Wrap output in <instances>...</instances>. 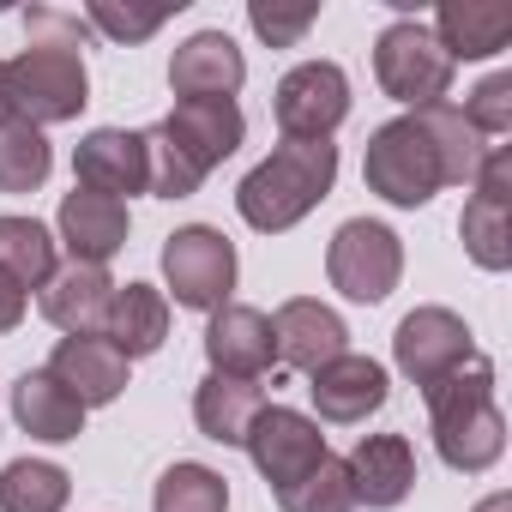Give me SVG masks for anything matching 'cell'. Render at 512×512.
Returning a JSON list of instances; mask_svg holds the SVG:
<instances>
[{
	"label": "cell",
	"instance_id": "cell-1",
	"mask_svg": "<svg viewBox=\"0 0 512 512\" xmlns=\"http://www.w3.org/2000/svg\"><path fill=\"white\" fill-rule=\"evenodd\" d=\"M247 121H241V103L235 97H199V103H175L145 139V193L157 199H187L199 193V181L235 157Z\"/></svg>",
	"mask_w": 512,
	"mask_h": 512
},
{
	"label": "cell",
	"instance_id": "cell-2",
	"mask_svg": "<svg viewBox=\"0 0 512 512\" xmlns=\"http://www.w3.org/2000/svg\"><path fill=\"white\" fill-rule=\"evenodd\" d=\"M332 181H338L332 139H284L266 163L247 169V181L235 187V211L260 235H284L332 193Z\"/></svg>",
	"mask_w": 512,
	"mask_h": 512
},
{
	"label": "cell",
	"instance_id": "cell-3",
	"mask_svg": "<svg viewBox=\"0 0 512 512\" xmlns=\"http://www.w3.org/2000/svg\"><path fill=\"white\" fill-rule=\"evenodd\" d=\"M422 398H428L434 446H440V458L452 470L476 476V470H488L506 452V416L494 404V362L488 356H470L464 368H452L446 380H434Z\"/></svg>",
	"mask_w": 512,
	"mask_h": 512
},
{
	"label": "cell",
	"instance_id": "cell-4",
	"mask_svg": "<svg viewBox=\"0 0 512 512\" xmlns=\"http://www.w3.org/2000/svg\"><path fill=\"white\" fill-rule=\"evenodd\" d=\"M362 181H368V193H380L386 205H404V211L428 205L446 187L440 151H434V139L422 133L416 115H398V121L374 127V139L362 151Z\"/></svg>",
	"mask_w": 512,
	"mask_h": 512
},
{
	"label": "cell",
	"instance_id": "cell-5",
	"mask_svg": "<svg viewBox=\"0 0 512 512\" xmlns=\"http://www.w3.org/2000/svg\"><path fill=\"white\" fill-rule=\"evenodd\" d=\"M7 103H13V121L43 133L55 121H73L91 103V73L73 49L31 43L19 61H7Z\"/></svg>",
	"mask_w": 512,
	"mask_h": 512
},
{
	"label": "cell",
	"instance_id": "cell-6",
	"mask_svg": "<svg viewBox=\"0 0 512 512\" xmlns=\"http://www.w3.org/2000/svg\"><path fill=\"white\" fill-rule=\"evenodd\" d=\"M374 79H380V91H386L392 103H404V109L416 115V109L446 103V91H452V61H446V49L434 43V31H428L422 19H398V25H386V31L374 37Z\"/></svg>",
	"mask_w": 512,
	"mask_h": 512
},
{
	"label": "cell",
	"instance_id": "cell-7",
	"mask_svg": "<svg viewBox=\"0 0 512 512\" xmlns=\"http://www.w3.org/2000/svg\"><path fill=\"white\" fill-rule=\"evenodd\" d=\"M326 272H332V290L338 296H350V302H386L392 290H398V278H404V241L386 229V223H374V217H350L338 235H332V247H326Z\"/></svg>",
	"mask_w": 512,
	"mask_h": 512
},
{
	"label": "cell",
	"instance_id": "cell-8",
	"mask_svg": "<svg viewBox=\"0 0 512 512\" xmlns=\"http://www.w3.org/2000/svg\"><path fill=\"white\" fill-rule=\"evenodd\" d=\"M163 278L175 290L181 308H199V314H217L235 290V247L223 229L211 223H187L163 241Z\"/></svg>",
	"mask_w": 512,
	"mask_h": 512
},
{
	"label": "cell",
	"instance_id": "cell-9",
	"mask_svg": "<svg viewBox=\"0 0 512 512\" xmlns=\"http://www.w3.org/2000/svg\"><path fill=\"white\" fill-rule=\"evenodd\" d=\"M470 205L458 217V235H464V253L482 266V272H506L512 266V151L506 145H488L476 181H470Z\"/></svg>",
	"mask_w": 512,
	"mask_h": 512
},
{
	"label": "cell",
	"instance_id": "cell-10",
	"mask_svg": "<svg viewBox=\"0 0 512 512\" xmlns=\"http://www.w3.org/2000/svg\"><path fill=\"white\" fill-rule=\"evenodd\" d=\"M241 446H247L253 470L266 476L272 494L296 488V482L326 458V434H320V422L302 416V410H290V404H266L260 416H253V428H247Z\"/></svg>",
	"mask_w": 512,
	"mask_h": 512
},
{
	"label": "cell",
	"instance_id": "cell-11",
	"mask_svg": "<svg viewBox=\"0 0 512 512\" xmlns=\"http://www.w3.org/2000/svg\"><path fill=\"white\" fill-rule=\"evenodd\" d=\"M272 115L284 127V139H332L350 115V79L338 61H302L278 79L272 91Z\"/></svg>",
	"mask_w": 512,
	"mask_h": 512
},
{
	"label": "cell",
	"instance_id": "cell-12",
	"mask_svg": "<svg viewBox=\"0 0 512 512\" xmlns=\"http://www.w3.org/2000/svg\"><path fill=\"white\" fill-rule=\"evenodd\" d=\"M392 356H398L404 380H416V386L428 392L434 380H446L452 368H464V362L476 356V344H470V326H464L452 308H416V314L398 320Z\"/></svg>",
	"mask_w": 512,
	"mask_h": 512
},
{
	"label": "cell",
	"instance_id": "cell-13",
	"mask_svg": "<svg viewBox=\"0 0 512 512\" xmlns=\"http://www.w3.org/2000/svg\"><path fill=\"white\" fill-rule=\"evenodd\" d=\"M205 356L211 374H235V380H260L278 362V338H272V314L247 308V302H223L205 326Z\"/></svg>",
	"mask_w": 512,
	"mask_h": 512
},
{
	"label": "cell",
	"instance_id": "cell-14",
	"mask_svg": "<svg viewBox=\"0 0 512 512\" xmlns=\"http://www.w3.org/2000/svg\"><path fill=\"white\" fill-rule=\"evenodd\" d=\"M272 338H278V362L284 368H302V374H320L326 362H338L350 350V326L314 302V296H296L272 314Z\"/></svg>",
	"mask_w": 512,
	"mask_h": 512
},
{
	"label": "cell",
	"instance_id": "cell-15",
	"mask_svg": "<svg viewBox=\"0 0 512 512\" xmlns=\"http://www.w3.org/2000/svg\"><path fill=\"white\" fill-rule=\"evenodd\" d=\"M55 229H61V241H67L73 260H85V266H109L115 253L127 247L133 217H127V199H103V193H91V187H73V193L61 199Z\"/></svg>",
	"mask_w": 512,
	"mask_h": 512
},
{
	"label": "cell",
	"instance_id": "cell-16",
	"mask_svg": "<svg viewBox=\"0 0 512 512\" xmlns=\"http://www.w3.org/2000/svg\"><path fill=\"white\" fill-rule=\"evenodd\" d=\"M109 302H115V278L103 266H55V278L43 284V320L61 326L67 338H103V320H109Z\"/></svg>",
	"mask_w": 512,
	"mask_h": 512
},
{
	"label": "cell",
	"instance_id": "cell-17",
	"mask_svg": "<svg viewBox=\"0 0 512 512\" xmlns=\"http://www.w3.org/2000/svg\"><path fill=\"white\" fill-rule=\"evenodd\" d=\"M247 79V61L241 49L223 37V31H193L175 55H169V91L181 103H199V97H235Z\"/></svg>",
	"mask_w": 512,
	"mask_h": 512
},
{
	"label": "cell",
	"instance_id": "cell-18",
	"mask_svg": "<svg viewBox=\"0 0 512 512\" xmlns=\"http://www.w3.org/2000/svg\"><path fill=\"white\" fill-rule=\"evenodd\" d=\"M73 175H79V187H91V193H103V199L145 193V139L127 133V127H97V133L79 139Z\"/></svg>",
	"mask_w": 512,
	"mask_h": 512
},
{
	"label": "cell",
	"instance_id": "cell-19",
	"mask_svg": "<svg viewBox=\"0 0 512 512\" xmlns=\"http://www.w3.org/2000/svg\"><path fill=\"white\" fill-rule=\"evenodd\" d=\"M344 470H350L356 506H374V512L398 506V500L416 488V452H410L404 434H368V440L344 458Z\"/></svg>",
	"mask_w": 512,
	"mask_h": 512
},
{
	"label": "cell",
	"instance_id": "cell-20",
	"mask_svg": "<svg viewBox=\"0 0 512 512\" xmlns=\"http://www.w3.org/2000/svg\"><path fill=\"white\" fill-rule=\"evenodd\" d=\"M314 386V410L326 416V422H368L380 404H386V368L374 362V356H356V350H344L338 362H326L320 374H308Z\"/></svg>",
	"mask_w": 512,
	"mask_h": 512
},
{
	"label": "cell",
	"instance_id": "cell-21",
	"mask_svg": "<svg viewBox=\"0 0 512 512\" xmlns=\"http://www.w3.org/2000/svg\"><path fill=\"white\" fill-rule=\"evenodd\" d=\"M49 374L91 410V404H115L127 392V356L109 338H61L49 356Z\"/></svg>",
	"mask_w": 512,
	"mask_h": 512
},
{
	"label": "cell",
	"instance_id": "cell-22",
	"mask_svg": "<svg viewBox=\"0 0 512 512\" xmlns=\"http://www.w3.org/2000/svg\"><path fill=\"white\" fill-rule=\"evenodd\" d=\"M434 43L446 49V61H488L512 43V7L500 0H452L434 13Z\"/></svg>",
	"mask_w": 512,
	"mask_h": 512
},
{
	"label": "cell",
	"instance_id": "cell-23",
	"mask_svg": "<svg viewBox=\"0 0 512 512\" xmlns=\"http://www.w3.org/2000/svg\"><path fill=\"white\" fill-rule=\"evenodd\" d=\"M13 416H19V428H25L31 440H49V446H67V440L85 434V404H79L49 368L13 380Z\"/></svg>",
	"mask_w": 512,
	"mask_h": 512
},
{
	"label": "cell",
	"instance_id": "cell-24",
	"mask_svg": "<svg viewBox=\"0 0 512 512\" xmlns=\"http://www.w3.org/2000/svg\"><path fill=\"white\" fill-rule=\"evenodd\" d=\"M260 410H266L260 380L205 374V380H199V392H193V422H199V434H205V440H217V446H241Z\"/></svg>",
	"mask_w": 512,
	"mask_h": 512
},
{
	"label": "cell",
	"instance_id": "cell-25",
	"mask_svg": "<svg viewBox=\"0 0 512 512\" xmlns=\"http://www.w3.org/2000/svg\"><path fill=\"white\" fill-rule=\"evenodd\" d=\"M103 338H109L127 362L163 350V338H169V296L151 290V284H115V302H109Z\"/></svg>",
	"mask_w": 512,
	"mask_h": 512
},
{
	"label": "cell",
	"instance_id": "cell-26",
	"mask_svg": "<svg viewBox=\"0 0 512 512\" xmlns=\"http://www.w3.org/2000/svg\"><path fill=\"white\" fill-rule=\"evenodd\" d=\"M416 121H422V133L434 139V151H440V175H446V187H470L476 169H482V157H488V139L464 121V109L434 103V109H416Z\"/></svg>",
	"mask_w": 512,
	"mask_h": 512
},
{
	"label": "cell",
	"instance_id": "cell-27",
	"mask_svg": "<svg viewBox=\"0 0 512 512\" xmlns=\"http://www.w3.org/2000/svg\"><path fill=\"white\" fill-rule=\"evenodd\" d=\"M73 476L49 458H13L0 470V512H67Z\"/></svg>",
	"mask_w": 512,
	"mask_h": 512
},
{
	"label": "cell",
	"instance_id": "cell-28",
	"mask_svg": "<svg viewBox=\"0 0 512 512\" xmlns=\"http://www.w3.org/2000/svg\"><path fill=\"white\" fill-rule=\"evenodd\" d=\"M0 272L19 290H43L55 278V235L37 217H0Z\"/></svg>",
	"mask_w": 512,
	"mask_h": 512
},
{
	"label": "cell",
	"instance_id": "cell-29",
	"mask_svg": "<svg viewBox=\"0 0 512 512\" xmlns=\"http://www.w3.org/2000/svg\"><path fill=\"white\" fill-rule=\"evenodd\" d=\"M55 169V151L37 127L0 121V193H37Z\"/></svg>",
	"mask_w": 512,
	"mask_h": 512
},
{
	"label": "cell",
	"instance_id": "cell-30",
	"mask_svg": "<svg viewBox=\"0 0 512 512\" xmlns=\"http://www.w3.org/2000/svg\"><path fill=\"white\" fill-rule=\"evenodd\" d=\"M157 512H229V482L211 464H169L151 494Z\"/></svg>",
	"mask_w": 512,
	"mask_h": 512
},
{
	"label": "cell",
	"instance_id": "cell-31",
	"mask_svg": "<svg viewBox=\"0 0 512 512\" xmlns=\"http://www.w3.org/2000/svg\"><path fill=\"white\" fill-rule=\"evenodd\" d=\"M278 506H284V512H356V494H350V470H344V458L326 452L296 488L278 494Z\"/></svg>",
	"mask_w": 512,
	"mask_h": 512
},
{
	"label": "cell",
	"instance_id": "cell-32",
	"mask_svg": "<svg viewBox=\"0 0 512 512\" xmlns=\"http://www.w3.org/2000/svg\"><path fill=\"white\" fill-rule=\"evenodd\" d=\"M314 19H320V7H314V0H302V7H278V0H253V7H247V25H253V37H260V43H272V49H296V43L314 31Z\"/></svg>",
	"mask_w": 512,
	"mask_h": 512
},
{
	"label": "cell",
	"instance_id": "cell-33",
	"mask_svg": "<svg viewBox=\"0 0 512 512\" xmlns=\"http://www.w3.org/2000/svg\"><path fill=\"white\" fill-rule=\"evenodd\" d=\"M163 19H169V7H115V0H91V13H85V25L115 43H145Z\"/></svg>",
	"mask_w": 512,
	"mask_h": 512
},
{
	"label": "cell",
	"instance_id": "cell-34",
	"mask_svg": "<svg viewBox=\"0 0 512 512\" xmlns=\"http://www.w3.org/2000/svg\"><path fill=\"white\" fill-rule=\"evenodd\" d=\"M464 121H470L482 139H500V133H512V73H494V79H482V85L470 91V103H464Z\"/></svg>",
	"mask_w": 512,
	"mask_h": 512
},
{
	"label": "cell",
	"instance_id": "cell-35",
	"mask_svg": "<svg viewBox=\"0 0 512 512\" xmlns=\"http://www.w3.org/2000/svg\"><path fill=\"white\" fill-rule=\"evenodd\" d=\"M25 31H31V43H49V49H85V37H91V25L79 19V13H55V7H31L25 13Z\"/></svg>",
	"mask_w": 512,
	"mask_h": 512
},
{
	"label": "cell",
	"instance_id": "cell-36",
	"mask_svg": "<svg viewBox=\"0 0 512 512\" xmlns=\"http://www.w3.org/2000/svg\"><path fill=\"white\" fill-rule=\"evenodd\" d=\"M25 320V290L7 278V272H0V332H13Z\"/></svg>",
	"mask_w": 512,
	"mask_h": 512
},
{
	"label": "cell",
	"instance_id": "cell-37",
	"mask_svg": "<svg viewBox=\"0 0 512 512\" xmlns=\"http://www.w3.org/2000/svg\"><path fill=\"white\" fill-rule=\"evenodd\" d=\"M476 512H512V494L500 488V494H488V500H476Z\"/></svg>",
	"mask_w": 512,
	"mask_h": 512
},
{
	"label": "cell",
	"instance_id": "cell-38",
	"mask_svg": "<svg viewBox=\"0 0 512 512\" xmlns=\"http://www.w3.org/2000/svg\"><path fill=\"white\" fill-rule=\"evenodd\" d=\"M0 121H13V103H7V61H0Z\"/></svg>",
	"mask_w": 512,
	"mask_h": 512
}]
</instances>
